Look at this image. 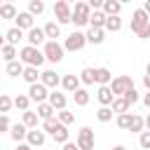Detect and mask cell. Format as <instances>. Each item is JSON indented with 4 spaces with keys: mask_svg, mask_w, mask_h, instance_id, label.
Wrapping results in <instances>:
<instances>
[{
    "mask_svg": "<svg viewBox=\"0 0 150 150\" xmlns=\"http://www.w3.org/2000/svg\"><path fill=\"white\" fill-rule=\"evenodd\" d=\"M19 61H21L23 66H33V68H40V66H42L47 59H45V52H42V49L26 45V47H21V49H19Z\"/></svg>",
    "mask_w": 150,
    "mask_h": 150,
    "instance_id": "cell-1",
    "label": "cell"
},
{
    "mask_svg": "<svg viewBox=\"0 0 150 150\" xmlns=\"http://www.w3.org/2000/svg\"><path fill=\"white\" fill-rule=\"evenodd\" d=\"M42 52H45V59L49 63H61L63 56H66V47L61 42H54V40H47V45L42 47Z\"/></svg>",
    "mask_w": 150,
    "mask_h": 150,
    "instance_id": "cell-2",
    "label": "cell"
},
{
    "mask_svg": "<svg viewBox=\"0 0 150 150\" xmlns=\"http://www.w3.org/2000/svg\"><path fill=\"white\" fill-rule=\"evenodd\" d=\"M91 7L89 2H75L73 5V23L75 26H89V19H91Z\"/></svg>",
    "mask_w": 150,
    "mask_h": 150,
    "instance_id": "cell-3",
    "label": "cell"
},
{
    "mask_svg": "<svg viewBox=\"0 0 150 150\" xmlns=\"http://www.w3.org/2000/svg\"><path fill=\"white\" fill-rule=\"evenodd\" d=\"M54 16H56V23L59 26L73 23V7H70V2H66V0L54 2Z\"/></svg>",
    "mask_w": 150,
    "mask_h": 150,
    "instance_id": "cell-4",
    "label": "cell"
},
{
    "mask_svg": "<svg viewBox=\"0 0 150 150\" xmlns=\"http://www.w3.org/2000/svg\"><path fill=\"white\" fill-rule=\"evenodd\" d=\"M84 45H89V42H87V33H82V30H73L63 40L66 52H80V49H84Z\"/></svg>",
    "mask_w": 150,
    "mask_h": 150,
    "instance_id": "cell-5",
    "label": "cell"
},
{
    "mask_svg": "<svg viewBox=\"0 0 150 150\" xmlns=\"http://www.w3.org/2000/svg\"><path fill=\"white\" fill-rule=\"evenodd\" d=\"M134 87V80H131V75H117L112 82H110V89H112V94H115V98H120V96H124L129 89Z\"/></svg>",
    "mask_w": 150,
    "mask_h": 150,
    "instance_id": "cell-6",
    "label": "cell"
},
{
    "mask_svg": "<svg viewBox=\"0 0 150 150\" xmlns=\"http://www.w3.org/2000/svg\"><path fill=\"white\" fill-rule=\"evenodd\" d=\"M145 26H150V14L143 9V7H138V9H134V14H131V33H141Z\"/></svg>",
    "mask_w": 150,
    "mask_h": 150,
    "instance_id": "cell-7",
    "label": "cell"
},
{
    "mask_svg": "<svg viewBox=\"0 0 150 150\" xmlns=\"http://www.w3.org/2000/svg\"><path fill=\"white\" fill-rule=\"evenodd\" d=\"M94 141L96 138H94V129L91 127H82L77 131V141L75 143H77L80 150H94Z\"/></svg>",
    "mask_w": 150,
    "mask_h": 150,
    "instance_id": "cell-8",
    "label": "cell"
},
{
    "mask_svg": "<svg viewBox=\"0 0 150 150\" xmlns=\"http://www.w3.org/2000/svg\"><path fill=\"white\" fill-rule=\"evenodd\" d=\"M49 94H52V91H49L42 82L28 87V96H30V101H35L38 105H40V103H47V101H49Z\"/></svg>",
    "mask_w": 150,
    "mask_h": 150,
    "instance_id": "cell-9",
    "label": "cell"
},
{
    "mask_svg": "<svg viewBox=\"0 0 150 150\" xmlns=\"http://www.w3.org/2000/svg\"><path fill=\"white\" fill-rule=\"evenodd\" d=\"M26 40H28V45H30V47H40V45L45 47V45H47L45 28H38V26H35L33 30H28V33H26Z\"/></svg>",
    "mask_w": 150,
    "mask_h": 150,
    "instance_id": "cell-10",
    "label": "cell"
},
{
    "mask_svg": "<svg viewBox=\"0 0 150 150\" xmlns=\"http://www.w3.org/2000/svg\"><path fill=\"white\" fill-rule=\"evenodd\" d=\"M14 26L28 33V30H33V28H35V16H33L30 12H19V16H16Z\"/></svg>",
    "mask_w": 150,
    "mask_h": 150,
    "instance_id": "cell-11",
    "label": "cell"
},
{
    "mask_svg": "<svg viewBox=\"0 0 150 150\" xmlns=\"http://www.w3.org/2000/svg\"><path fill=\"white\" fill-rule=\"evenodd\" d=\"M80 84H82L80 75H63V77H61V87H63L68 94H75L77 89H82Z\"/></svg>",
    "mask_w": 150,
    "mask_h": 150,
    "instance_id": "cell-12",
    "label": "cell"
},
{
    "mask_svg": "<svg viewBox=\"0 0 150 150\" xmlns=\"http://www.w3.org/2000/svg\"><path fill=\"white\" fill-rule=\"evenodd\" d=\"M45 141H47V134H45L42 129H30V131H28L26 143H28L30 148H40V145H45Z\"/></svg>",
    "mask_w": 150,
    "mask_h": 150,
    "instance_id": "cell-13",
    "label": "cell"
},
{
    "mask_svg": "<svg viewBox=\"0 0 150 150\" xmlns=\"http://www.w3.org/2000/svg\"><path fill=\"white\" fill-rule=\"evenodd\" d=\"M40 82H42L47 89H56V87L61 84V77H59L54 70H42V77H40Z\"/></svg>",
    "mask_w": 150,
    "mask_h": 150,
    "instance_id": "cell-14",
    "label": "cell"
},
{
    "mask_svg": "<svg viewBox=\"0 0 150 150\" xmlns=\"http://www.w3.org/2000/svg\"><path fill=\"white\" fill-rule=\"evenodd\" d=\"M112 80H115V77H112V73H110L105 66L96 68V84H98V87H110Z\"/></svg>",
    "mask_w": 150,
    "mask_h": 150,
    "instance_id": "cell-15",
    "label": "cell"
},
{
    "mask_svg": "<svg viewBox=\"0 0 150 150\" xmlns=\"http://www.w3.org/2000/svg\"><path fill=\"white\" fill-rule=\"evenodd\" d=\"M49 103L54 105V110L59 112V110H66V103H68V98H66V94H61L59 89H54L52 94H49Z\"/></svg>",
    "mask_w": 150,
    "mask_h": 150,
    "instance_id": "cell-16",
    "label": "cell"
},
{
    "mask_svg": "<svg viewBox=\"0 0 150 150\" xmlns=\"http://www.w3.org/2000/svg\"><path fill=\"white\" fill-rule=\"evenodd\" d=\"M19 40H23V30H21V28H16V26H12V28L5 33V45L16 47V45H19Z\"/></svg>",
    "mask_w": 150,
    "mask_h": 150,
    "instance_id": "cell-17",
    "label": "cell"
},
{
    "mask_svg": "<svg viewBox=\"0 0 150 150\" xmlns=\"http://www.w3.org/2000/svg\"><path fill=\"white\" fill-rule=\"evenodd\" d=\"M96 98H98V103H101V105H112L115 94H112V89H110V87H98Z\"/></svg>",
    "mask_w": 150,
    "mask_h": 150,
    "instance_id": "cell-18",
    "label": "cell"
},
{
    "mask_svg": "<svg viewBox=\"0 0 150 150\" xmlns=\"http://www.w3.org/2000/svg\"><path fill=\"white\" fill-rule=\"evenodd\" d=\"M105 21H108V16H105V12H103V9H98V12H91L89 28H103V30H105Z\"/></svg>",
    "mask_w": 150,
    "mask_h": 150,
    "instance_id": "cell-19",
    "label": "cell"
},
{
    "mask_svg": "<svg viewBox=\"0 0 150 150\" xmlns=\"http://www.w3.org/2000/svg\"><path fill=\"white\" fill-rule=\"evenodd\" d=\"M26 82H28V87L30 84H38L40 82V77H42V73H40V68H33V66H26V70H23V75H21Z\"/></svg>",
    "mask_w": 150,
    "mask_h": 150,
    "instance_id": "cell-20",
    "label": "cell"
},
{
    "mask_svg": "<svg viewBox=\"0 0 150 150\" xmlns=\"http://www.w3.org/2000/svg\"><path fill=\"white\" fill-rule=\"evenodd\" d=\"M35 112L40 115V120H42V122H47V120H54V115H56V110H54V105H52L49 101H47V103H40Z\"/></svg>",
    "mask_w": 150,
    "mask_h": 150,
    "instance_id": "cell-21",
    "label": "cell"
},
{
    "mask_svg": "<svg viewBox=\"0 0 150 150\" xmlns=\"http://www.w3.org/2000/svg\"><path fill=\"white\" fill-rule=\"evenodd\" d=\"M28 131H30V129H28V127H26L23 122H19V124H14V127H12L9 136H12V138H14L16 143H21L23 138H28Z\"/></svg>",
    "mask_w": 150,
    "mask_h": 150,
    "instance_id": "cell-22",
    "label": "cell"
},
{
    "mask_svg": "<svg viewBox=\"0 0 150 150\" xmlns=\"http://www.w3.org/2000/svg\"><path fill=\"white\" fill-rule=\"evenodd\" d=\"M45 35H47V40H54V42H59V38H61V26H59L56 21H49V23H45Z\"/></svg>",
    "mask_w": 150,
    "mask_h": 150,
    "instance_id": "cell-23",
    "label": "cell"
},
{
    "mask_svg": "<svg viewBox=\"0 0 150 150\" xmlns=\"http://www.w3.org/2000/svg\"><path fill=\"white\" fill-rule=\"evenodd\" d=\"M105 40V30L103 28H89L87 30V42L89 45H101Z\"/></svg>",
    "mask_w": 150,
    "mask_h": 150,
    "instance_id": "cell-24",
    "label": "cell"
},
{
    "mask_svg": "<svg viewBox=\"0 0 150 150\" xmlns=\"http://www.w3.org/2000/svg\"><path fill=\"white\" fill-rule=\"evenodd\" d=\"M103 12H105V16H120L122 2H117V0H105V2H103Z\"/></svg>",
    "mask_w": 150,
    "mask_h": 150,
    "instance_id": "cell-25",
    "label": "cell"
},
{
    "mask_svg": "<svg viewBox=\"0 0 150 150\" xmlns=\"http://www.w3.org/2000/svg\"><path fill=\"white\" fill-rule=\"evenodd\" d=\"M0 54H2V59H5V63H12V61H19V49H16V47H12V45H2V49H0Z\"/></svg>",
    "mask_w": 150,
    "mask_h": 150,
    "instance_id": "cell-26",
    "label": "cell"
},
{
    "mask_svg": "<svg viewBox=\"0 0 150 150\" xmlns=\"http://www.w3.org/2000/svg\"><path fill=\"white\" fill-rule=\"evenodd\" d=\"M110 108H112V112H115V115H124V112H129L131 103H129L124 96H120V98H115V101H112V105H110Z\"/></svg>",
    "mask_w": 150,
    "mask_h": 150,
    "instance_id": "cell-27",
    "label": "cell"
},
{
    "mask_svg": "<svg viewBox=\"0 0 150 150\" xmlns=\"http://www.w3.org/2000/svg\"><path fill=\"white\" fill-rule=\"evenodd\" d=\"M23 70H26V66H23L21 61H12V63L5 66V73H7L9 77H19V75H23Z\"/></svg>",
    "mask_w": 150,
    "mask_h": 150,
    "instance_id": "cell-28",
    "label": "cell"
},
{
    "mask_svg": "<svg viewBox=\"0 0 150 150\" xmlns=\"http://www.w3.org/2000/svg\"><path fill=\"white\" fill-rule=\"evenodd\" d=\"M21 122L28 127V129H38V122H40V115L38 112H33V110H26L23 115H21Z\"/></svg>",
    "mask_w": 150,
    "mask_h": 150,
    "instance_id": "cell-29",
    "label": "cell"
},
{
    "mask_svg": "<svg viewBox=\"0 0 150 150\" xmlns=\"http://www.w3.org/2000/svg\"><path fill=\"white\" fill-rule=\"evenodd\" d=\"M16 16H19V12H16V7H14L12 2H5V5L0 7V19H14V21H16Z\"/></svg>",
    "mask_w": 150,
    "mask_h": 150,
    "instance_id": "cell-30",
    "label": "cell"
},
{
    "mask_svg": "<svg viewBox=\"0 0 150 150\" xmlns=\"http://www.w3.org/2000/svg\"><path fill=\"white\" fill-rule=\"evenodd\" d=\"M80 80H82V84H94L96 82V68H82L80 70Z\"/></svg>",
    "mask_w": 150,
    "mask_h": 150,
    "instance_id": "cell-31",
    "label": "cell"
},
{
    "mask_svg": "<svg viewBox=\"0 0 150 150\" xmlns=\"http://www.w3.org/2000/svg\"><path fill=\"white\" fill-rule=\"evenodd\" d=\"M28 105H30V96H28V94H19V96H14V108H16V110L26 112V110H30Z\"/></svg>",
    "mask_w": 150,
    "mask_h": 150,
    "instance_id": "cell-32",
    "label": "cell"
},
{
    "mask_svg": "<svg viewBox=\"0 0 150 150\" xmlns=\"http://www.w3.org/2000/svg\"><path fill=\"white\" fill-rule=\"evenodd\" d=\"M143 129H145V117H141V115H134L131 117V127H129V131L131 134H143Z\"/></svg>",
    "mask_w": 150,
    "mask_h": 150,
    "instance_id": "cell-33",
    "label": "cell"
},
{
    "mask_svg": "<svg viewBox=\"0 0 150 150\" xmlns=\"http://www.w3.org/2000/svg\"><path fill=\"white\" fill-rule=\"evenodd\" d=\"M52 138H54V143H59V145H66V143H70V141H68V138H70V131H68V127H66V124H61V129H59V131H56Z\"/></svg>",
    "mask_w": 150,
    "mask_h": 150,
    "instance_id": "cell-34",
    "label": "cell"
},
{
    "mask_svg": "<svg viewBox=\"0 0 150 150\" xmlns=\"http://www.w3.org/2000/svg\"><path fill=\"white\" fill-rule=\"evenodd\" d=\"M73 101H75V105H80V108H84L87 103H89V91L82 87V89H77L75 94H73Z\"/></svg>",
    "mask_w": 150,
    "mask_h": 150,
    "instance_id": "cell-35",
    "label": "cell"
},
{
    "mask_svg": "<svg viewBox=\"0 0 150 150\" xmlns=\"http://www.w3.org/2000/svg\"><path fill=\"white\" fill-rule=\"evenodd\" d=\"M112 115H115V112H112V108H110V105H101V108L96 110V120H98V122H103V124H105V122H110V120H112Z\"/></svg>",
    "mask_w": 150,
    "mask_h": 150,
    "instance_id": "cell-36",
    "label": "cell"
},
{
    "mask_svg": "<svg viewBox=\"0 0 150 150\" xmlns=\"http://www.w3.org/2000/svg\"><path fill=\"white\" fill-rule=\"evenodd\" d=\"M59 129H61V122H59V117H54V120H47V122H42V131H45V134H52V136H54V134H56Z\"/></svg>",
    "mask_w": 150,
    "mask_h": 150,
    "instance_id": "cell-37",
    "label": "cell"
},
{
    "mask_svg": "<svg viewBox=\"0 0 150 150\" xmlns=\"http://www.w3.org/2000/svg\"><path fill=\"white\" fill-rule=\"evenodd\" d=\"M122 28V19L120 16H108V21H105V33H117Z\"/></svg>",
    "mask_w": 150,
    "mask_h": 150,
    "instance_id": "cell-38",
    "label": "cell"
},
{
    "mask_svg": "<svg viewBox=\"0 0 150 150\" xmlns=\"http://www.w3.org/2000/svg\"><path fill=\"white\" fill-rule=\"evenodd\" d=\"M28 12H30L33 16H40V14L45 12V2H42V0H30V2H28Z\"/></svg>",
    "mask_w": 150,
    "mask_h": 150,
    "instance_id": "cell-39",
    "label": "cell"
},
{
    "mask_svg": "<svg viewBox=\"0 0 150 150\" xmlns=\"http://www.w3.org/2000/svg\"><path fill=\"white\" fill-rule=\"evenodd\" d=\"M12 105H14V98H9L7 94H0V112L7 115V112L12 110Z\"/></svg>",
    "mask_w": 150,
    "mask_h": 150,
    "instance_id": "cell-40",
    "label": "cell"
},
{
    "mask_svg": "<svg viewBox=\"0 0 150 150\" xmlns=\"http://www.w3.org/2000/svg\"><path fill=\"white\" fill-rule=\"evenodd\" d=\"M56 117H59V122H61V124H66V127L75 122V115H73L68 108H66V110H59V112H56Z\"/></svg>",
    "mask_w": 150,
    "mask_h": 150,
    "instance_id": "cell-41",
    "label": "cell"
},
{
    "mask_svg": "<svg viewBox=\"0 0 150 150\" xmlns=\"http://www.w3.org/2000/svg\"><path fill=\"white\" fill-rule=\"evenodd\" d=\"M131 117H134V112H124V115H117V127L120 129H127L129 131V127H131Z\"/></svg>",
    "mask_w": 150,
    "mask_h": 150,
    "instance_id": "cell-42",
    "label": "cell"
},
{
    "mask_svg": "<svg viewBox=\"0 0 150 150\" xmlns=\"http://www.w3.org/2000/svg\"><path fill=\"white\" fill-rule=\"evenodd\" d=\"M138 145H141L143 150H150V131H143V134L138 136Z\"/></svg>",
    "mask_w": 150,
    "mask_h": 150,
    "instance_id": "cell-43",
    "label": "cell"
},
{
    "mask_svg": "<svg viewBox=\"0 0 150 150\" xmlns=\"http://www.w3.org/2000/svg\"><path fill=\"white\" fill-rule=\"evenodd\" d=\"M124 98H127V101H129V103L134 105V103H136V101H138L141 96H138V91H136V87H131V89H129V91L124 94Z\"/></svg>",
    "mask_w": 150,
    "mask_h": 150,
    "instance_id": "cell-44",
    "label": "cell"
},
{
    "mask_svg": "<svg viewBox=\"0 0 150 150\" xmlns=\"http://www.w3.org/2000/svg\"><path fill=\"white\" fill-rule=\"evenodd\" d=\"M12 127H14V124L9 122V117L2 115V117H0V131H12Z\"/></svg>",
    "mask_w": 150,
    "mask_h": 150,
    "instance_id": "cell-45",
    "label": "cell"
},
{
    "mask_svg": "<svg viewBox=\"0 0 150 150\" xmlns=\"http://www.w3.org/2000/svg\"><path fill=\"white\" fill-rule=\"evenodd\" d=\"M138 38H141V40H148V38H150V26H145V28L138 33Z\"/></svg>",
    "mask_w": 150,
    "mask_h": 150,
    "instance_id": "cell-46",
    "label": "cell"
},
{
    "mask_svg": "<svg viewBox=\"0 0 150 150\" xmlns=\"http://www.w3.org/2000/svg\"><path fill=\"white\" fill-rule=\"evenodd\" d=\"M143 105H145V108H150V91H145V94H143Z\"/></svg>",
    "mask_w": 150,
    "mask_h": 150,
    "instance_id": "cell-47",
    "label": "cell"
},
{
    "mask_svg": "<svg viewBox=\"0 0 150 150\" xmlns=\"http://www.w3.org/2000/svg\"><path fill=\"white\" fill-rule=\"evenodd\" d=\"M14 150H33V148H30L28 143H16V148H14Z\"/></svg>",
    "mask_w": 150,
    "mask_h": 150,
    "instance_id": "cell-48",
    "label": "cell"
},
{
    "mask_svg": "<svg viewBox=\"0 0 150 150\" xmlns=\"http://www.w3.org/2000/svg\"><path fill=\"white\" fill-rule=\"evenodd\" d=\"M63 150H80V148H77V143H66Z\"/></svg>",
    "mask_w": 150,
    "mask_h": 150,
    "instance_id": "cell-49",
    "label": "cell"
},
{
    "mask_svg": "<svg viewBox=\"0 0 150 150\" xmlns=\"http://www.w3.org/2000/svg\"><path fill=\"white\" fill-rule=\"evenodd\" d=\"M143 84H145V89L150 91V75H143Z\"/></svg>",
    "mask_w": 150,
    "mask_h": 150,
    "instance_id": "cell-50",
    "label": "cell"
},
{
    "mask_svg": "<svg viewBox=\"0 0 150 150\" xmlns=\"http://www.w3.org/2000/svg\"><path fill=\"white\" fill-rule=\"evenodd\" d=\"M143 9H145V12L150 14V0H145V5H143Z\"/></svg>",
    "mask_w": 150,
    "mask_h": 150,
    "instance_id": "cell-51",
    "label": "cell"
},
{
    "mask_svg": "<svg viewBox=\"0 0 150 150\" xmlns=\"http://www.w3.org/2000/svg\"><path fill=\"white\" fill-rule=\"evenodd\" d=\"M145 131H150V115L145 117Z\"/></svg>",
    "mask_w": 150,
    "mask_h": 150,
    "instance_id": "cell-52",
    "label": "cell"
},
{
    "mask_svg": "<svg viewBox=\"0 0 150 150\" xmlns=\"http://www.w3.org/2000/svg\"><path fill=\"white\" fill-rule=\"evenodd\" d=\"M110 150H127V148H124V145H112Z\"/></svg>",
    "mask_w": 150,
    "mask_h": 150,
    "instance_id": "cell-53",
    "label": "cell"
},
{
    "mask_svg": "<svg viewBox=\"0 0 150 150\" xmlns=\"http://www.w3.org/2000/svg\"><path fill=\"white\" fill-rule=\"evenodd\" d=\"M145 75H150V61H148V68H145Z\"/></svg>",
    "mask_w": 150,
    "mask_h": 150,
    "instance_id": "cell-54",
    "label": "cell"
}]
</instances>
